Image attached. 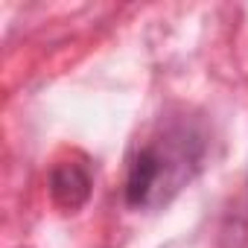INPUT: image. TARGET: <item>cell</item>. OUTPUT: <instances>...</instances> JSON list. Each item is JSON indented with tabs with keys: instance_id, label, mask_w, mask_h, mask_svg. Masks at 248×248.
<instances>
[{
	"instance_id": "cell-1",
	"label": "cell",
	"mask_w": 248,
	"mask_h": 248,
	"mask_svg": "<svg viewBox=\"0 0 248 248\" xmlns=\"http://www.w3.org/2000/svg\"><path fill=\"white\" fill-rule=\"evenodd\" d=\"M204 138L178 120L161 126L143 146H138L129 175H126V202L138 210H155L167 204L202 167Z\"/></svg>"
},
{
	"instance_id": "cell-2",
	"label": "cell",
	"mask_w": 248,
	"mask_h": 248,
	"mask_svg": "<svg viewBox=\"0 0 248 248\" xmlns=\"http://www.w3.org/2000/svg\"><path fill=\"white\" fill-rule=\"evenodd\" d=\"M50 196L64 213L79 210L91 196V172H88V167L76 164V161L56 164L53 172H50Z\"/></svg>"
}]
</instances>
